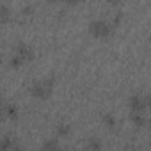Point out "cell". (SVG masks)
I'll return each mask as SVG.
<instances>
[{"label":"cell","instance_id":"obj_14","mask_svg":"<svg viewBox=\"0 0 151 151\" xmlns=\"http://www.w3.org/2000/svg\"><path fill=\"white\" fill-rule=\"evenodd\" d=\"M69 4H78V2H82V0H68Z\"/></svg>","mask_w":151,"mask_h":151},{"label":"cell","instance_id":"obj_6","mask_svg":"<svg viewBox=\"0 0 151 151\" xmlns=\"http://www.w3.org/2000/svg\"><path fill=\"white\" fill-rule=\"evenodd\" d=\"M18 142H16V137L11 135V133H6L0 137V149H18Z\"/></svg>","mask_w":151,"mask_h":151},{"label":"cell","instance_id":"obj_10","mask_svg":"<svg viewBox=\"0 0 151 151\" xmlns=\"http://www.w3.org/2000/svg\"><path fill=\"white\" fill-rule=\"evenodd\" d=\"M103 124H105L107 128H114V126H116V117H114L112 114H105V116H103Z\"/></svg>","mask_w":151,"mask_h":151},{"label":"cell","instance_id":"obj_8","mask_svg":"<svg viewBox=\"0 0 151 151\" xmlns=\"http://www.w3.org/2000/svg\"><path fill=\"white\" fill-rule=\"evenodd\" d=\"M11 18H13L11 7H9V6H6V4H0V23L6 25V23H9V22H11Z\"/></svg>","mask_w":151,"mask_h":151},{"label":"cell","instance_id":"obj_16","mask_svg":"<svg viewBox=\"0 0 151 151\" xmlns=\"http://www.w3.org/2000/svg\"><path fill=\"white\" fill-rule=\"evenodd\" d=\"M0 60H2V53H0Z\"/></svg>","mask_w":151,"mask_h":151},{"label":"cell","instance_id":"obj_1","mask_svg":"<svg viewBox=\"0 0 151 151\" xmlns=\"http://www.w3.org/2000/svg\"><path fill=\"white\" fill-rule=\"evenodd\" d=\"M53 86H55V82H53L52 77L41 78V80H37V82L32 84L30 94H32L36 100H48V98L52 96V93H53Z\"/></svg>","mask_w":151,"mask_h":151},{"label":"cell","instance_id":"obj_3","mask_svg":"<svg viewBox=\"0 0 151 151\" xmlns=\"http://www.w3.org/2000/svg\"><path fill=\"white\" fill-rule=\"evenodd\" d=\"M128 107H130V112H144L146 114V110L149 107V98L144 94H132L128 100Z\"/></svg>","mask_w":151,"mask_h":151},{"label":"cell","instance_id":"obj_9","mask_svg":"<svg viewBox=\"0 0 151 151\" xmlns=\"http://www.w3.org/2000/svg\"><path fill=\"white\" fill-rule=\"evenodd\" d=\"M69 132H71V128H69V124H66V123H59V124H57V128H55V135H57L59 139L68 137V135H69Z\"/></svg>","mask_w":151,"mask_h":151},{"label":"cell","instance_id":"obj_15","mask_svg":"<svg viewBox=\"0 0 151 151\" xmlns=\"http://www.w3.org/2000/svg\"><path fill=\"white\" fill-rule=\"evenodd\" d=\"M48 2H59V0H48Z\"/></svg>","mask_w":151,"mask_h":151},{"label":"cell","instance_id":"obj_4","mask_svg":"<svg viewBox=\"0 0 151 151\" xmlns=\"http://www.w3.org/2000/svg\"><path fill=\"white\" fill-rule=\"evenodd\" d=\"M18 116V107L14 103L0 100V119H16Z\"/></svg>","mask_w":151,"mask_h":151},{"label":"cell","instance_id":"obj_12","mask_svg":"<svg viewBox=\"0 0 151 151\" xmlns=\"http://www.w3.org/2000/svg\"><path fill=\"white\" fill-rule=\"evenodd\" d=\"M59 147V142L57 140H46L43 144V149H57Z\"/></svg>","mask_w":151,"mask_h":151},{"label":"cell","instance_id":"obj_13","mask_svg":"<svg viewBox=\"0 0 151 151\" xmlns=\"http://www.w3.org/2000/svg\"><path fill=\"white\" fill-rule=\"evenodd\" d=\"M89 147H101V144H100L98 140H94V139H93V140L89 142Z\"/></svg>","mask_w":151,"mask_h":151},{"label":"cell","instance_id":"obj_11","mask_svg":"<svg viewBox=\"0 0 151 151\" xmlns=\"http://www.w3.org/2000/svg\"><path fill=\"white\" fill-rule=\"evenodd\" d=\"M23 64H25V62H23V60H22L16 53L9 59V66H11V68H14V69H16V68H20V66H23Z\"/></svg>","mask_w":151,"mask_h":151},{"label":"cell","instance_id":"obj_7","mask_svg":"<svg viewBox=\"0 0 151 151\" xmlns=\"http://www.w3.org/2000/svg\"><path fill=\"white\" fill-rule=\"evenodd\" d=\"M130 121H132V124L137 126V128H142V126H146V123H147L144 112H130Z\"/></svg>","mask_w":151,"mask_h":151},{"label":"cell","instance_id":"obj_2","mask_svg":"<svg viewBox=\"0 0 151 151\" xmlns=\"http://www.w3.org/2000/svg\"><path fill=\"white\" fill-rule=\"evenodd\" d=\"M114 30V25L112 22H107V20H93L89 23V32L93 37L96 39H107Z\"/></svg>","mask_w":151,"mask_h":151},{"label":"cell","instance_id":"obj_5","mask_svg":"<svg viewBox=\"0 0 151 151\" xmlns=\"http://www.w3.org/2000/svg\"><path fill=\"white\" fill-rule=\"evenodd\" d=\"M16 55H18L23 62L34 60V50H32L27 43H18V45H16Z\"/></svg>","mask_w":151,"mask_h":151}]
</instances>
